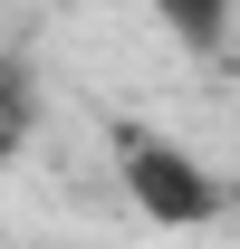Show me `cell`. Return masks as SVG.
I'll list each match as a JSON object with an SVG mask.
<instances>
[{
    "instance_id": "obj_1",
    "label": "cell",
    "mask_w": 240,
    "mask_h": 249,
    "mask_svg": "<svg viewBox=\"0 0 240 249\" xmlns=\"http://www.w3.org/2000/svg\"><path fill=\"white\" fill-rule=\"evenodd\" d=\"M116 163H125V201L144 220H163V230L221 220V182H211L182 144H163V134H116Z\"/></svg>"
},
{
    "instance_id": "obj_2",
    "label": "cell",
    "mask_w": 240,
    "mask_h": 249,
    "mask_svg": "<svg viewBox=\"0 0 240 249\" xmlns=\"http://www.w3.org/2000/svg\"><path fill=\"white\" fill-rule=\"evenodd\" d=\"M154 19H163L192 58H211V48L231 38V0H154Z\"/></svg>"
},
{
    "instance_id": "obj_3",
    "label": "cell",
    "mask_w": 240,
    "mask_h": 249,
    "mask_svg": "<svg viewBox=\"0 0 240 249\" xmlns=\"http://www.w3.org/2000/svg\"><path fill=\"white\" fill-rule=\"evenodd\" d=\"M231 201H240V192H231Z\"/></svg>"
}]
</instances>
